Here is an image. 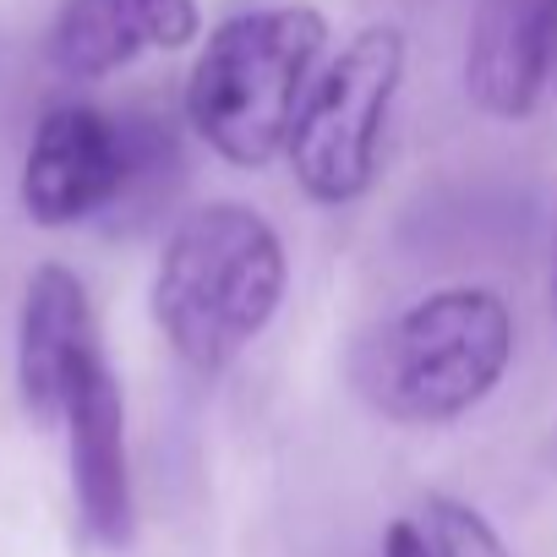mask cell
Masks as SVG:
<instances>
[{
  "instance_id": "1",
  "label": "cell",
  "mask_w": 557,
  "mask_h": 557,
  "mask_svg": "<svg viewBox=\"0 0 557 557\" xmlns=\"http://www.w3.org/2000/svg\"><path fill=\"white\" fill-rule=\"evenodd\" d=\"M285 301V240L246 202L175 224L153 273V318L191 372H224Z\"/></svg>"
},
{
  "instance_id": "2",
  "label": "cell",
  "mask_w": 557,
  "mask_h": 557,
  "mask_svg": "<svg viewBox=\"0 0 557 557\" xmlns=\"http://www.w3.org/2000/svg\"><path fill=\"white\" fill-rule=\"evenodd\" d=\"M508 356H513L508 301L481 285H454L377 323L356 345L350 377L377 416L405 426H432L475 410L503 383Z\"/></svg>"
},
{
  "instance_id": "3",
  "label": "cell",
  "mask_w": 557,
  "mask_h": 557,
  "mask_svg": "<svg viewBox=\"0 0 557 557\" xmlns=\"http://www.w3.org/2000/svg\"><path fill=\"white\" fill-rule=\"evenodd\" d=\"M323 45L329 23L312 7H268L219 23L186 83L197 137L240 170L285 153Z\"/></svg>"
},
{
  "instance_id": "4",
  "label": "cell",
  "mask_w": 557,
  "mask_h": 557,
  "mask_svg": "<svg viewBox=\"0 0 557 557\" xmlns=\"http://www.w3.org/2000/svg\"><path fill=\"white\" fill-rule=\"evenodd\" d=\"M399 77H405V34L367 28L307 88L290 143H285L290 170L307 186V197L339 208V202H356L377 181V148H383Z\"/></svg>"
},
{
  "instance_id": "5",
  "label": "cell",
  "mask_w": 557,
  "mask_h": 557,
  "mask_svg": "<svg viewBox=\"0 0 557 557\" xmlns=\"http://www.w3.org/2000/svg\"><path fill=\"white\" fill-rule=\"evenodd\" d=\"M126 181V132L121 115L94 104H61L39 121L28 164H23V208L34 224H77L110 213Z\"/></svg>"
},
{
  "instance_id": "6",
  "label": "cell",
  "mask_w": 557,
  "mask_h": 557,
  "mask_svg": "<svg viewBox=\"0 0 557 557\" xmlns=\"http://www.w3.org/2000/svg\"><path fill=\"white\" fill-rule=\"evenodd\" d=\"M61 421L72 432V492L83 530L99 546L121 552L132 541V465H126V399L104 350L77 372Z\"/></svg>"
},
{
  "instance_id": "7",
  "label": "cell",
  "mask_w": 557,
  "mask_h": 557,
  "mask_svg": "<svg viewBox=\"0 0 557 557\" xmlns=\"http://www.w3.org/2000/svg\"><path fill=\"white\" fill-rule=\"evenodd\" d=\"M557 66V0H475L470 45H465V88L497 115L519 121L541 104Z\"/></svg>"
},
{
  "instance_id": "8",
  "label": "cell",
  "mask_w": 557,
  "mask_h": 557,
  "mask_svg": "<svg viewBox=\"0 0 557 557\" xmlns=\"http://www.w3.org/2000/svg\"><path fill=\"white\" fill-rule=\"evenodd\" d=\"M94 356H99V334H94V307L83 278L61 262L39 268L28 278L23 329H17V383L28 410L39 421H61L66 394Z\"/></svg>"
},
{
  "instance_id": "9",
  "label": "cell",
  "mask_w": 557,
  "mask_h": 557,
  "mask_svg": "<svg viewBox=\"0 0 557 557\" xmlns=\"http://www.w3.org/2000/svg\"><path fill=\"white\" fill-rule=\"evenodd\" d=\"M197 23V0H66L50 28V61L55 72L94 83L148 50L191 45Z\"/></svg>"
},
{
  "instance_id": "10",
  "label": "cell",
  "mask_w": 557,
  "mask_h": 557,
  "mask_svg": "<svg viewBox=\"0 0 557 557\" xmlns=\"http://www.w3.org/2000/svg\"><path fill=\"white\" fill-rule=\"evenodd\" d=\"M121 132H126V181L110 213L115 224H148L181 186V137L175 121L153 110H126Z\"/></svg>"
},
{
  "instance_id": "11",
  "label": "cell",
  "mask_w": 557,
  "mask_h": 557,
  "mask_svg": "<svg viewBox=\"0 0 557 557\" xmlns=\"http://www.w3.org/2000/svg\"><path fill=\"white\" fill-rule=\"evenodd\" d=\"M421 530H426L437 557H508L503 535L470 503H454V497H426Z\"/></svg>"
},
{
  "instance_id": "12",
  "label": "cell",
  "mask_w": 557,
  "mask_h": 557,
  "mask_svg": "<svg viewBox=\"0 0 557 557\" xmlns=\"http://www.w3.org/2000/svg\"><path fill=\"white\" fill-rule=\"evenodd\" d=\"M383 557H437V552H432V541H426V530L416 519H399L383 535Z\"/></svg>"
},
{
  "instance_id": "13",
  "label": "cell",
  "mask_w": 557,
  "mask_h": 557,
  "mask_svg": "<svg viewBox=\"0 0 557 557\" xmlns=\"http://www.w3.org/2000/svg\"><path fill=\"white\" fill-rule=\"evenodd\" d=\"M552 318H557V268H552Z\"/></svg>"
}]
</instances>
